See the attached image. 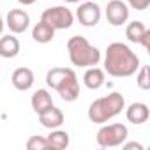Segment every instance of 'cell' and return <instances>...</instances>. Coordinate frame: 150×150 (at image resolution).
I'll return each instance as SVG.
<instances>
[{
    "mask_svg": "<svg viewBox=\"0 0 150 150\" xmlns=\"http://www.w3.org/2000/svg\"><path fill=\"white\" fill-rule=\"evenodd\" d=\"M6 25L13 34H23L30 27V14L25 9H11L6 16Z\"/></svg>",
    "mask_w": 150,
    "mask_h": 150,
    "instance_id": "obj_10",
    "label": "cell"
},
{
    "mask_svg": "<svg viewBox=\"0 0 150 150\" xmlns=\"http://www.w3.org/2000/svg\"><path fill=\"white\" fill-rule=\"evenodd\" d=\"M64 120H65V117H64L62 110L57 108L55 104L39 115V122H41V125L46 127V129H50V131H51V129H58V127L64 124Z\"/></svg>",
    "mask_w": 150,
    "mask_h": 150,
    "instance_id": "obj_12",
    "label": "cell"
},
{
    "mask_svg": "<svg viewBox=\"0 0 150 150\" xmlns=\"http://www.w3.org/2000/svg\"><path fill=\"white\" fill-rule=\"evenodd\" d=\"M20 41L18 37H14V34H7V35H0V57L2 58H14L20 55Z\"/></svg>",
    "mask_w": 150,
    "mask_h": 150,
    "instance_id": "obj_15",
    "label": "cell"
},
{
    "mask_svg": "<svg viewBox=\"0 0 150 150\" xmlns=\"http://www.w3.org/2000/svg\"><path fill=\"white\" fill-rule=\"evenodd\" d=\"M41 20L51 25L55 30H67L74 23V14L65 6H55V7H48L42 13Z\"/></svg>",
    "mask_w": 150,
    "mask_h": 150,
    "instance_id": "obj_6",
    "label": "cell"
},
{
    "mask_svg": "<svg viewBox=\"0 0 150 150\" xmlns=\"http://www.w3.org/2000/svg\"><path fill=\"white\" fill-rule=\"evenodd\" d=\"M101 16H103V11L97 2H83L76 9V18L80 21V25L88 27V28L96 27L101 21Z\"/></svg>",
    "mask_w": 150,
    "mask_h": 150,
    "instance_id": "obj_8",
    "label": "cell"
},
{
    "mask_svg": "<svg viewBox=\"0 0 150 150\" xmlns=\"http://www.w3.org/2000/svg\"><path fill=\"white\" fill-rule=\"evenodd\" d=\"M127 6L136 11H145L150 6V0H127Z\"/></svg>",
    "mask_w": 150,
    "mask_h": 150,
    "instance_id": "obj_21",
    "label": "cell"
},
{
    "mask_svg": "<svg viewBox=\"0 0 150 150\" xmlns=\"http://www.w3.org/2000/svg\"><path fill=\"white\" fill-rule=\"evenodd\" d=\"M27 148L28 150H48L50 143H48L46 136H32L27 141Z\"/></svg>",
    "mask_w": 150,
    "mask_h": 150,
    "instance_id": "obj_20",
    "label": "cell"
},
{
    "mask_svg": "<svg viewBox=\"0 0 150 150\" xmlns=\"http://www.w3.org/2000/svg\"><path fill=\"white\" fill-rule=\"evenodd\" d=\"M4 27H6V23H4V18H2V14H0V35H2V32H4Z\"/></svg>",
    "mask_w": 150,
    "mask_h": 150,
    "instance_id": "obj_24",
    "label": "cell"
},
{
    "mask_svg": "<svg viewBox=\"0 0 150 150\" xmlns=\"http://www.w3.org/2000/svg\"><path fill=\"white\" fill-rule=\"evenodd\" d=\"M122 146L125 148V150H132V148H136V150H143V145L141 143H136V141H131V143H122Z\"/></svg>",
    "mask_w": 150,
    "mask_h": 150,
    "instance_id": "obj_22",
    "label": "cell"
},
{
    "mask_svg": "<svg viewBox=\"0 0 150 150\" xmlns=\"http://www.w3.org/2000/svg\"><path fill=\"white\" fill-rule=\"evenodd\" d=\"M104 81H106V72H104V69H101V67H97V65L87 67V71H85V74H83V83H85L87 88H90V90H99V88L104 85Z\"/></svg>",
    "mask_w": 150,
    "mask_h": 150,
    "instance_id": "obj_14",
    "label": "cell"
},
{
    "mask_svg": "<svg viewBox=\"0 0 150 150\" xmlns=\"http://www.w3.org/2000/svg\"><path fill=\"white\" fill-rule=\"evenodd\" d=\"M125 37H127L131 42L141 44L145 50L150 48V30L145 27L143 21H131V23L125 27Z\"/></svg>",
    "mask_w": 150,
    "mask_h": 150,
    "instance_id": "obj_9",
    "label": "cell"
},
{
    "mask_svg": "<svg viewBox=\"0 0 150 150\" xmlns=\"http://www.w3.org/2000/svg\"><path fill=\"white\" fill-rule=\"evenodd\" d=\"M30 104H32V110L41 115L42 111H46L48 108L53 106V99H51V94L46 90V88H39L32 94V99H30Z\"/></svg>",
    "mask_w": 150,
    "mask_h": 150,
    "instance_id": "obj_16",
    "label": "cell"
},
{
    "mask_svg": "<svg viewBox=\"0 0 150 150\" xmlns=\"http://www.w3.org/2000/svg\"><path fill=\"white\" fill-rule=\"evenodd\" d=\"M48 143H50V148L53 150H64L71 145V138H69V132L62 131L60 127L58 129H51V132L46 136Z\"/></svg>",
    "mask_w": 150,
    "mask_h": 150,
    "instance_id": "obj_18",
    "label": "cell"
},
{
    "mask_svg": "<svg viewBox=\"0 0 150 150\" xmlns=\"http://www.w3.org/2000/svg\"><path fill=\"white\" fill-rule=\"evenodd\" d=\"M125 108V97L120 92H111L104 97L96 99L90 106H88V118L94 124H106L111 118H115L117 115L122 113V110Z\"/></svg>",
    "mask_w": 150,
    "mask_h": 150,
    "instance_id": "obj_3",
    "label": "cell"
},
{
    "mask_svg": "<svg viewBox=\"0 0 150 150\" xmlns=\"http://www.w3.org/2000/svg\"><path fill=\"white\" fill-rule=\"evenodd\" d=\"M64 2H67V4H78V2H81V0H64Z\"/></svg>",
    "mask_w": 150,
    "mask_h": 150,
    "instance_id": "obj_25",
    "label": "cell"
},
{
    "mask_svg": "<svg viewBox=\"0 0 150 150\" xmlns=\"http://www.w3.org/2000/svg\"><path fill=\"white\" fill-rule=\"evenodd\" d=\"M46 85L55 90L62 101L74 103L80 97V81L74 69L71 67H53L46 72Z\"/></svg>",
    "mask_w": 150,
    "mask_h": 150,
    "instance_id": "obj_2",
    "label": "cell"
},
{
    "mask_svg": "<svg viewBox=\"0 0 150 150\" xmlns=\"http://www.w3.org/2000/svg\"><path fill=\"white\" fill-rule=\"evenodd\" d=\"M129 136L127 125L124 124H103V127L97 131L96 134V141L99 146L103 148H113V146H120Z\"/></svg>",
    "mask_w": 150,
    "mask_h": 150,
    "instance_id": "obj_5",
    "label": "cell"
},
{
    "mask_svg": "<svg viewBox=\"0 0 150 150\" xmlns=\"http://www.w3.org/2000/svg\"><path fill=\"white\" fill-rule=\"evenodd\" d=\"M136 85L141 90H148L150 88V72H148V65H139V69L136 71Z\"/></svg>",
    "mask_w": 150,
    "mask_h": 150,
    "instance_id": "obj_19",
    "label": "cell"
},
{
    "mask_svg": "<svg viewBox=\"0 0 150 150\" xmlns=\"http://www.w3.org/2000/svg\"><path fill=\"white\" fill-rule=\"evenodd\" d=\"M34 81H35V76H34V71L30 67H18V69H14L13 76H11L13 87L20 92L30 90L34 87Z\"/></svg>",
    "mask_w": 150,
    "mask_h": 150,
    "instance_id": "obj_11",
    "label": "cell"
},
{
    "mask_svg": "<svg viewBox=\"0 0 150 150\" xmlns=\"http://www.w3.org/2000/svg\"><path fill=\"white\" fill-rule=\"evenodd\" d=\"M106 20L113 27H122L129 20V6L122 0H110L106 9H104Z\"/></svg>",
    "mask_w": 150,
    "mask_h": 150,
    "instance_id": "obj_7",
    "label": "cell"
},
{
    "mask_svg": "<svg viewBox=\"0 0 150 150\" xmlns=\"http://www.w3.org/2000/svg\"><path fill=\"white\" fill-rule=\"evenodd\" d=\"M67 53L69 60L76 67H94L101 62V50L92 46L83 35H72L67 41Z\"/></svg>",
    "mask_w": 150,
    "mask_h": 150,
    "instance_id": "obj_4",
    "label": "cell"
},
{
    "mask_svg": "<svg viewBox=\"0 0 150 150\" xmlns=\"http://www.w3.org/2000/svg\"><path fill=\"white\" fill-rule=\"evenodd\" d=\"M18 2H20L21 6H32L34 2H37V0H18Z\"/></svg>",
    "mask_w": 150,
    "mask_h": 150,
    "instance_id": "obj_23",
    "label": "cell"
},
{
    "mask_svg": "<svg viewBox=\"0 0 150 150\" xmlns=\"http://www.w3.org/2000/svg\"><path fill=\"white\" fill-rule=\"evenodd\" d=\"M55 28L51 27V25H48L46 21H39L34 28H32V39L35 41V42H39V44H48V42H51L53 39H55Z\"/></svg>",
    "mask_w": 150,
    "mask_h": 150,
    "instance_id": "obj_17",
    "label": "cell"
},
{
    "mask_svg": "<svg viewBox=\"0 0 150 150\" xmlns=\"http://www.w3.org/2000/svg\"><path fill=\"white\" fill-rule=\"evenodd\" d=\"M125 117H127V120L131 124L141 125V124H145L148 120L150 110H148V106L145 103H132V104H129L125 108Z\"/></svg>",
    "mask_w": 150,
    "mask_h": 150,
    "instance_id": "obj_13",
    "label": "cell"
},
{
    "mask_svg": "<svg viewBox=\"0 0 150 150\" xmlns=\"http://www.w3.org/2000/svg\"><path fill=\"white\" fill-rule=\"evenodd\" d=\"M139 57L124 42H111L104 51V72L113 78H129L139 69Z\"/></svg>",
    "mask_w": 150,
    "mask_h": 150,
    "instance_id": "obj_1",
    "label": "cell"
}]
</instances>
